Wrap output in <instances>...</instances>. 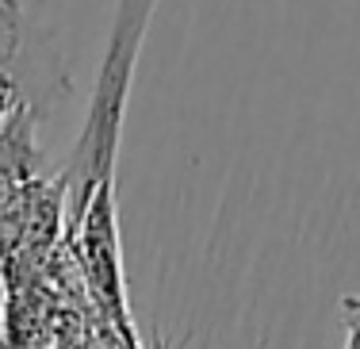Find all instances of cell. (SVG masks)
<instances>
[{
	"label": "cell",
	"instance_id": "1",
	"mask_svg": "<svg viewBox=\"0 0 360 349\" xmlns=\"http://www.w3.org/2000/svg\"><path fill=\"white\" fill-rule=\"evenodd\" d=\"M153 8H158V0H119L115 4V23H111L104 62H100L96 84H92L84 127L70 150L65 169L58 173L65 184V223L100 189L115 184V158H119V139H123V119H127V104H131L134 70H139L142 39L153 20Z\"/></svg>",
	"mask_w": 360,
	"mask_h": 349
},
{
	"label": "cell",
	"instance_id": "2",
	"mask_svg": "<svg viewBox=\"0 0 360 349\" xmlns=\"http://www.w3.org/2000/svg\"><path fill=\"white\" fill-rule=\"evenodd\" d=\"M70 242L73 258L81 265V277L89 284L92 300L108 326L123 338V349H139V330L127 303V280H123V253H119V219H115V184L100 189L81 215L70 219Z\"/></svg>",
	"mask_w": 360,
	"mask_h": 349
},
{
	"label": "cell",
	"instance_id": "3",
	"mask_svg": "<svg viewBox=\"0 0 360 349\" xmlns=\"http://www.w3.org/2000/svg\"><path fill=\"white\" fill-rule=\"evenodd\" d=\"M20 50H23V12L15 0H0V127L23 100L20 77H15Z\"/></svg>",
	"mask_w": 360,
	"mask_h": 349
},
{
	"label": "cell",
	"instance_id": "4",
	"mask_svg": "<svg viewBox=\"0 0 360 349\" xmlns=\"http://www.w3.org/2000/svg\"><path fill=\"white\" fill-rule=\"evenodd\" d=\"M341 326L345 349H360V296H341Z\"/></svg>",
	"mask_w": 360,
	"mask_h": 349
}]
</instances>
